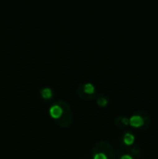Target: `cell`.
Wrapping results in <instances>:
<instances>
[{
    "instance_id": "obj_1",
    "label": "cell",
    "mask_w": 158,
    "mask_h": 159,
    "mask_svg": "<svg viewBox=\"0 0 158 159\" xmlns=\"http://www.w3.org/2000/svg\"><path fill=\"white\" fill-rule=\"evenodd\" d=\"M49 114L53 118H59L62 115V108L58 104H54V105L50 106Z\"/></svg>"
},
{
    "instance_id": "obj_2",
    "label": "cell",
    "mask_w": 158,
    "mask_h": 159,
    "mask_svg": "<svg viewBox=\"0 0 158 159\" xmlns=\"http://www.w3.org/2000/svg\"><path fill=\"white\" fill-rule=\"evenodd\" d=\"M129 123H130L131 126H133L135 128H139V127L143 125V119L140 116H133L130 117Z\"/></svg>"
},
{
    "instance_id": "obj_3",
    "label": "cell",
    "mask_w": 158,
    "mask_h": 159,
    "mask_svg": "<svg viewBox=\"0 0 158 159\" xmlns=\"http://www.w3.org/2000/svg\"><path fill=\"white\" fill-rule=\"evenodd\" d=\"M40 94L41 96L44 98V99H50L52 94H53V91L50 88L48 87H46V88H43L41 90H40Z\"/></svg>"
},
{
    "instance_id": "obj_4",
    "label": "cell",
    "mask_w": 158,
    "mask_h": 159,
    "mask_svg": "<svg viewBox=\"0 0 158 159\" xmlns=\"http://www.w3.org/2000/svg\"><path fill=\"white\" fill-rule=\"evenodd\" d=\"M84 91L88 94H92L95 91V87L92 83H86L84 85Z\"/></svg>"
},
{
    "instance_id": "obj_5",
    "label": "cell",
    "mask_w": 158,
    "mask_h": 159,
    "mask_svg": "<svg viewBox=\"0 0 158 159\" xmlns=\"http://www.w3.org/2000/svg\"><path fill=\"white\" fill-rule=\"evenodd\" d=\"M134 140H135V137L131 133H127L124 136V143L127 145H131L134 143Z\"/></svg>"
},
{
    "instance_id": "obj_6",
    "label": "cell",
    "mask_w": 158,
    "mask_h": 159,
    "mask_svg": "<svg viewBox=\"0 0 158 159\" xmlns=\"http://www.w3.org/2000/svg\"><path fill=\"white\" fill-rule=\"evenodd\" d=\"M107 103H108V101H107L106 98L101 97V98L98 99V104H99V105H101V106H105Z\"/></svg>"
},
{
    "instance_id": "obj_7",
    "label": "cell",
    "mask_w": 158,
    "mask_h": 159,
    "mask_svg": "<svg viewBox=\"0 0 158 159\" xmlns=\"http://www.w3.org/2000/svg\"><path fill=\"white\" fill-rule=\"evenodd\" d=\"M93 159H107V157L103 153H97V154L94 155Z\"/></svg>"
},
{
    "instance_id": "obj_8",
    "label": "cell",
    "mask_w": 158,
    "mask_h": 159,
    "mask_svg": "<svg viewBox=\"0 0 158 159\" xmlns=\"http://www.w3.org/2000/svg\"><path fill=\"white\" fill-rule=\"evenodd\" d=\"M120 159H133L129 155H124V156H122Z\"/></svg>"
},
{
    "instance_id": "obj_9",
    "label": "cell",
    "mask_w": 158,
    "mask_h": 159,
    "mask_svg": "<svg viewBox=\"0 0 158 159\" xmlns=\"http://www.w3.org/2000/svg\"><path fill=\"white\" fill-rule=\"evenodd\" d=\"M123 122H124L126 125H128V124L129 123V120L128 118H124V119H123Z\"/></svg>"
}]
</instances>
